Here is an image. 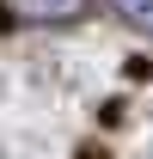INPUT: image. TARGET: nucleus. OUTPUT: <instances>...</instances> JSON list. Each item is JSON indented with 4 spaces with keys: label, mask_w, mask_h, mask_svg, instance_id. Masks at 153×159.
Instances as JSON below:
<instances>
[{
    "label": "nucleus",
    "mask_w": 153,
    "mask_h": 159,
    "mask_svg": "<svg viewBox=\"0 0 153 159\" xmlns=\"http://www.w3.org/2000/svg\"><path fill=\"white\" fill-rule=\"evenodd\" d=\"M6 12L25 25H74L86 12V0H6Z\"/></svg>",
    "instance_id": "nucleus-1"
},
{
    "label": "nucleus",
    "mask_w": 153,
    "mask_h": 159,
    "mask_svg": "<svg viewBox=\"0 0 153 159\" xmlns=\"http://www.w3.org/2000/svg\"><path fill=\"white\" fill-rule=\"evenodd\" d=\"M110 6L135 25V31H147V37H153V0H110Z\"/></svg>",
    "instance_id": "nucleus-2"
},
{
    "label": "nucleus",
    "mask_w": 153,
    "mask_h": 159,
    "mask_svg": "<svg viewBox=\"0 0 153 159\" xmlns=\"http://www.w3.org/2000/svg\"><path fill=\"white\" fill-rule=\"evenodd\" d=\"M86 159H104V153H86Z\"/></svg>",
    "instance_id": "nucleus-3"
}]
</instances>
